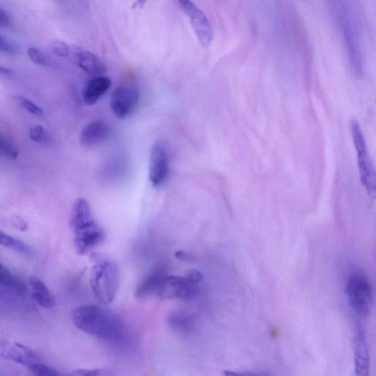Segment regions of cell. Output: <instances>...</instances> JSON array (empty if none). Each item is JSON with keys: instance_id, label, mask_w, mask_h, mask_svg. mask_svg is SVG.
Returning a JSON list of instances; mask_svg holds the SVG:
<instances>
[{"instance_id": "cell-1", "label": "cell", "mask_w": 376, "mask_h": 376, "mask_svg": "<svg viewBox=\"0 0 376 376\" xmlns=\"http://www.w3.org/2000/svg\"><path fill=\"white\" fill-rule=\"evenodd\" d=\"M72 317L74 326L87 334L112 342L124 339L125 328L121 320L102 307H77L72 311Z\"/></svg>"}, {"instance_id": "cell-2", "label": "cell", "mask_w": 376, "mask_h": 376, "mask_svg": "<svg viewBox=\"0 0 376 376\" xmlns=\"http://www.w3.org/2000/svg\"><path fill=\"white\" fill-rule=\"evenodd\" d=\"M74 245L79 255H85L101 245L106 232L96 220L89 203L81 198L74 203L70 215Z\"/></svg>"}, {"instance_id": "cell-3", "label": "cell", "mask_w": 376, "mask_h": 376, "mask_svg": "<svg viewBox=\"0 0 376 376\" xmlns=\"http://www.w3.org/2000/svg\"><path fill=\"white\" fill-rule=\"evenodd\" d=\"M90 283L96 300L101 305L111 303L120 287V271L116 263L103 253L93 252Z\"/></svg>"}, {"instance_id": "cell-4", "label": "cell", "mask_w": 376, "mask_h": 376, "mask_svg": "<svg viewBox=\"0 0 376 376\" xmlns=\"http://www.w3.org/2000/svg\"><path fill=\"white\" fill-rule=\"evenodd\" d=\"M336 6V14L338 16V25L343 33L344 42L347 49L352 70L356 74L363 71V55L360 46L358 28L351 8L346 3H339Z\"/></svg>"}, {"instance_id": "cell-5", "label": "cell", "mask_w": 376, "mask_h": 376, "mask_svg": "<svg viewBox=\"0 0 376 376\" xmlns=\"http://www.w3.org/2000/svg\"><path fill=\"white\" fill-rule=\"evenodd\" d=\"M350 130L356 155H358L361 182L369 195L374 196L375 193V171L368 149L365 137L360 123L355 120L350 121Z\"/></svg>"}, {"instance_id": "cell-6", "label": "cell", "mask_w": 376, "mask_h": 376, "mask_svg": "<svg viewBox=\"0 0 376 376\" xmlns=\"http://www.w3.org/2000/svg\"><path fill=\"white\" fill-rule=\"evenodd\" d=\"M346 292L352 309L366 318L371 311L372 290L368 276L361 271H353L348 277Z\"/></svg>"}, {"instance_id": "cell-7", "label": "cell", "mask_w": 376, "mask_h": 376, "mask_svg": "<svg viewBox=\"0 0 376 376\" xmlns=\"http://www.w3.org/2000/svg\"><path fill=\"white\" fill-rule=\"evenodd\" d=\"M200 284L193 282L186 274L185 276L165 275L156 295L161 300H188L199 292Z\"/></svg>"}, {"instance_id": "cell-8", "label": "cell", "mask_w": 376, "mask_h": 376, "mask_svg": "<svg viewBox=\"0 0 376 376\" xmlns=\"http://www.w3.org/2000/svg\"><path fill=\"white\" fill-rule=\"evenodd\" d=\"M181 8L188 16L193 30L200 43L208 47L213 40V29L204 11L192 1H179Z\"/></svg>"}, {"instance_id": "cell-9", "label": "cell", "mask_w": 376, "mask_h": 376, "mask_svg": "<svg viewBox=\"0 0 376 376\" xmlns=\"http://www.w3.org/2000/svg\"><path fill=\"white\" fill-rule=\"evenodd\" d=\"M0 356L6 360L30 370L42 363L40 358L33 350L14 341H0Z\"/></svg>"}, {"instance_id": "cell-10", "label": "cell", "mask_w": 376, "mask_h": 376, "mask_svg": "<svg viewBox=\"0 0 376 376\" xmlns=\"http://www.w3.org/2000/svg\"><path fill=\"white\" fill-rule=\"evenodd\" d=\"M139 101V91L133 86L116 88L110 98V108L113 113L118 118L128 117L136 108Z\"/></svg>"}, {"instance_id": "cell-11", "label": "cell", "mask_w": 376, "mask_h": 376, "mask_svg": "<svg viewBox=\"0 0 376 376\" xmlns=\"http://www.w3.org/2000/svg\"><path fill=\"white\" fill-rule=\"evenodd\" d=\"M169 171V151L164 143L157 142L152 148L149 160V181L153 186L162 185L166 180Z\"/></svg>"}, {"instance_id": "cell-12", "label": "cell", "mask_w": 376, "mask_h": 376, "mask_svg": "<svg viewBox=\"0 0 376 376\" xmlns=\"http://www.w3.org/2000/svg\"><path fill=\"white\" fill-rule=\"evenodd\" d=\"M354 364L355 376H370V354L363 328L358 325L354 335Z\"/></svg>"}, {"instance_id": "cell-13", "label": "cell", "mask_w": 376, "mask_h": 376, "mask_svg": "<svg viewBox=\"0 0 376 376\" xmlns=\"http://www.w3.org/2000/svg\"><path fill=\"white\" fill-rule=\"evenodd\" d=\"M111 133L112 130L108 123L103 120H95L83 129L80 142L85 147H95L106 142Z\"/></svg>"}, {"instance_id": "cell-14", "label": "cell", "mask_w": 376, "mask_h": 376, "mask_svg": "<svg viewBox=\"0 0 376 376\" xmlns=\"http://www.w3.org/2000/svg\"><path fill=\"white\" fill-rule=\"evenodd\" d=\"M111 86L112 81L109 77L103 75L92 77L87 83L83 92L85 104L89 106L95 105Z\"/></svg>"}, {"instance_id": "cell-15", "label": "cell", "mask_w": 376, "mask_h": 376, "mask_svg": "<svg viewBox=\"0 0 376 376\" xmlns=\"http://www.w3.org/2000/svg\"><path fill=\"white\" fill-rule=\"evenodd\" d=\"M76 60L78 67L93 77L103 76L106 72V66L101 59L89 50L77 51Z\"/></svg>"}, {"instance_id": "cell-16", "label": "cell", "mask_w": 376, "mask_h": 376, "mask_svg": "<svg viewBox=\"0 0 376 376\" xmlns=\"http://www.w3.org/2000/svg\"><path fill=\"white\" fill-rule=\"evenodd\" d=\"M30 286L31 298L37 304L45 309L54 307L55 303L54 295L42 280L37 277H32L30 280Z\"/></svg>"}, {"instance_id": "cell-17", "label": "cell", "mask_w": 376, "mask_h": 376, "mask_svg": "<svg viewBox=\"0 0 376 376\" xmlns=\"http://www.w3.org/2000/svg\"><path fill=\"white\" fill-rule=\"evenodd\" d=\"M166 274L162 269H156L147 275L135 290L136 298L144 299L153 295H156Z\"/></svg>"}, {"instance_id": "cell-18", "label": "cell", "mask_w": 376, "mask_h": 376, "mask_svg": "<svg viewBox=\"0 0 376 376\" xmlns=\"http://www.w3.org/2000/svg\"><path fill=\"white\" fill-rule=\"evenodd\" d=\"M0 285L21 295L27 290L26 285L23 281L1 263H0Z\"/></svg>"}, {"instance_id": "cell-19", "label": "cell", "mask_w": 376, "mask_h": 376, "mask_svg": "<svg viewBox=\"0 0 376 376\" xmlns=\"http://www.w3.org/2000/svg\"><path fill=\"white\" fill-rule=\"evenodd\" d=\"M170 326L176 331L188 333L195 328V321L192 317L186 313L173 314L169 319Z\"/></svg>"}, {"instance_id": "cell-20", "label": "cell", "mask_w": 376, "mask_h": 376, "mask_svg": "<svg viewBox=\"0 0 376 376\" xmlns=\"http://www.w3.org/2000/svg\"><path fill=\"white\" fill-rule=\"evenodd\" d=\"M0 246L10 249L23 254H31V248L23 241L0 230Z\"/></svg>"}, {"instance_id": "cell-21", "label": "cell", "mask_w": 376, "mask_h": 376, "mask_svg": "<svg viewBox=\"0 0 376 376\" xmlns=\"http://www.w3.org/2000/svg\"><path fill=\"white\" fill-rule=\"evenodd\" d=\"M28 56L35 64L42 67H50L51 58L42 50L37 47H30L28 50Z\"/></svg>"}, {"instance_id": "cell-22", "label": "cell", "mask_w": 376, "mask_h": 376, "mask_svg": "<svg viewBox=\"0 0 376 376\" xmlns=\"http://www.w3.org/2000/svg\"><path fill=\"white\" fill-rule=\"evenodd\" d=\"M0 154L11 160L16 159L18 156L16 147L2 134H0Z\"/></svg>"}, {"instance_id": "cell-23", "label": "cell", "mask_w": 376, "mask_h": 376, "mask_svg": "<svg viewBox=\"0 0 376 376\" xmlns=\"http://www.w3.org/2000/svg\"><path fill=\"white\" fill-rule=\"evenodd\" d=\"M17 98L19 103H21L22 107L25 108L28 113L38 117H42L44 115L43 110L40 107L28 100V98L23 96H18Z\"/></svg>"}, {"instance_id": "cell-24", "label": "cell", "mask_w": 376, "mask_h": 376, "mask_svg": "<svg viewBox=\"0 0 376 376\" xmlns=\"http://www.w3.org/2000/svg\"><path fill=\"white\" fill-rule=\"evenodd\" d=\"M30 370L33 376H65L60 372L42 363L35 366Z\"/></svg>"}, {"instance_id": "cell-25", "label": "cell", "mask_w": 376, "mask_h": 376, "mask_svg": "<svg viewBox=\"0 0 376 376\" xmlns=\"http://www.w3.org/2000/svg\"><path fill=\"white\" fill-rule=\"evenodd\" d=\"M30 137L36 143H44L47 140V133L45 129L40 125H34L30 129Z\"/></svg>"}, {"instance_id": "cell-26", "label": "cell", "mask_w": 376, "mask_h": 376, "mask_svg": "<svg viewBox=\"0 0 376 376\" xmlns=\"http://www.w3.org/2000/svg\"><path fill=\"white\" fill-rule=\"evenodd\" d=\"M69 376H113L108 370L84 369L72 372Z\"/></svg>"}, {"instance_id": "cell-27", "label": "cell", "mask_w": 376, "mask_h": 376, "mask_svg": "<svg viewBox=\"0 0 376 376\" xmlns=\"http://www.w3.org/2000/svg\"><path fill=\"white\" fill-rule=\"evenodd\" d=\"M52 52L58 57H66L69 55V46L64 42L57 40L52 42L50 45Z\"/></svg>"}, {"instance_id": "cell-28", "label": "cell", "mask_w": 376, "mask_h": 376, "mask_svg": "<svg viewBox=\"0 0 376 376\" xmlns=\"http://www.w3.org/2000/svg\"><path fill=\"white\" fill-rule=\"evenodd\" d=\"M0 52L8 53H14L16 52L15 47L1 35H0Z\"/></svg>"}, {"instance_id": "cell-29", "label": "cell", "mask_w": 376, "mask_h": 376, "mask_svg": "<svg viewBox=\"0 0 376 376\" xmlns=\"http://www.w3.org/2000/svg\"><path fill=\"white\" fill-rule=\"evenodd\" d=\"M12 224L16 229L22 232L26 231L28 228L27 222L22 217L18 216L13 217Z\"/></svg>"}, {"instance_id": "cell-30", "label": "cell", "mask_w": 376, "mask_h": 376, "mask_svg": "<svg viewBox=\"0 0 376 376\" xmlns=\"http://www.w3.org/2000/svg\"><path fill=\"white\" fill-rule=\"evenodd\" d=\"M175 257L177 260L184 262L193 261V257L189 253L185 251H178L175 253Z\"/></svg>"}, {"instance_id": "cell-31", "label": "cell", "mask_w": 376, "mask_h": 376, "mask_svg": "<svg viewBox=\"0 0 376 376\" xmlns=\"http://www.w3.org/2000/svg\"><path fill=\"white\" fill-rule=\"evenodd\" d=\"M223 376H263L258 373H253L250 372H237L232 370H224Z\"/></svg>"}, {"instance_id": "cell-32", "label": "cell", "mask_w": 376, "mask_h": 376, "mask_svg": "<svg viewBox=\"0 0 376 376\" xmlns=\"http://www.w3.org/2000/svg\"><path fill=\"white\" fill-rule=\"evenodd\" d=\"M9 23V16L7 12L0 7V25L6 26Z\"/></svg>"}, {"instance_id": "cell-33", "label": "cell", "mask_w": 376, "mask_h": 376, "mask_svg": "<svg viewBox=\"0 0 376 376\" xmlns=\"http://www.w3.org/2000/svg\"><path fill=\"white\" fill-rule=\"evenodd\" d=\"M12 74V72L10 69L6 68L1 64H0V76H11Z\"/></svg>"}]
</instances>
